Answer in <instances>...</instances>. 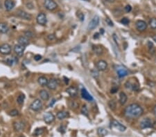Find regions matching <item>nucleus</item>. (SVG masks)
Masks as SVG:
<instances>
[{
    "instance_id": "obj_53",
    "label": "nucleus",
    "mask_w": 156,
    "mask_h": 137,
    "mask_svg": "<svg viewBox=\"0 0 156 137\" xmlns=\"http://www.w3.org/2000/svg\"><path fill=\"white\" fill-rule=\"evenodd\" d=\"M152 39H153L154 42L156 43V35H153V36L152 37Z\"/></svg>"
},
{
    "instance_id": "obj_18",
    "label": "nucleus",
    "mask_w": 156,
    "mask_h": 137,
    "mask_svg": "<svg viewBox=\"0 0 156 137\" xmlns=\"http://www.w3.org/2000/svg\"><path fill=\"white\" fill-rule=\"evenodd\" d=\"M25 127V124L22 121H16L13 123V127L16 132L23 130Z\"/></svg>"
},
{
    "instance_id": "obj_13",
    "label": "nucleus",
    "mask_w": 156,
    "mask_h": 137,
    "mask_svg": "<svg viewBox=\"0 0 156 137\" xmlns=\"http://www.w3.org/2000/svg\"><path fill=\"white\" fill-rule=\"evenodd\" d=\"M96 66L97 70L101 71H103L106 70V68H108V63L105 62V60H101L96 62Z\"/></svg>"
},
{
    "instance_id": "obj_4",
    "label": "nucleus",
    "mask_w": 156,
    "mask_h": 137,
    "mask_svg": "<svg viewBox=\"0 0 156 137\" xmlns=\"http://www.w3.org/2000/svg\"><path fill=\"white\" fill-rule=\"evenodd\" d=\"M139 126L141 129H146L153 127V123L152 122V120L148 118H144L139 123Z\"/></svg>"
},
{
    "instance_id": "obj_51",
    "label": "nucleus",
    "mask_w": 156,
    "mask_h": 137,
    "mask_svg": "<svg viewBox=\"0 0 156 137\" xmlns=\"http://www.w3.org/2000/svg\"><path fill=\"white\" fill-rule=\"evenodd\" d=\"M153 113H154V115L156 116V105H155V107H154V108H153Z\"/></svg>"
},
{
    "instance_id": "obj_45",
    "label": "nucleus",
    "mask_w": 156,
    "mask_h": 137,
    "mask_svg": "<svg viewBox=\"0 0 156 137\" xmlns=\"http://www.w3.org/2000/svg\"><path fill=\"white\" fill-rule=\"evenodd\" d=\"M118 89H119V88L117 87H112V89H110V93L111 94H115V93L117 92Z\"/></svg>"
},
{
    "instance_id": "obj_52",
    "label": "nucleus",
    "mask_w": 156,
    "mask_h": 137,
    "mask_svg": "<svg viewBox=\"0 0 156 137\" xmlns=\"http://www.w3.org/2000/svg\"><path fill=\"white\" fill-rule=\"evenodd\" d=\"M65 81V84H68L69 83V79L68 78H67L66 77H64Z\"/></svg>"
},
{
    "instance_id": "obj_17",
    "label": "nucleus",
    "mask_w": 156,
    "mask_h": 137,
    "mask_svg": "<svg viewBox=\"0 0 156 137\" xmlns=\"http://www.w3.org/2000/svg\"><path fill=\"white\" fill-rule=\"evenodd\" d=\"M15 6V3L13 0H5L4 7L7 11H12Z\"/></svg>"
},
{
    "instance_id": "obj_15",
    "label": "nucleus",
    "mask_w": 156,
    "mask_h": 137,
    "mask_svg": "<svg viewBox=\"0 0 156 137\" xmlns=\"http://www.w3.org/2000/svg\"><path fill=\"white\" fill-rule=\"evenodd\" d=\"M17 16L21 17L22 19H26V20H31L32 18V16L29 13H26L24 11H22V10H19L17 11Z\"/></svg>"
},
{
    "instance_id": "obj_27",
    "label": "nucleus",
    "mask_w": 156,
    "mask_h": 137,
    "mask_svg": "<svg viewBox=\"0 0 156 137\" xmlns=\"http://www.w3.org/2000/svg\"><path fill=\"white\" fill-rule=\"evenodd\" d=\"M9 31V28L6 24L3 23V22L0 23V33H6Z\"/></svg>"
},
{
    "instance_id": "obj_14",
    "label": "nucleus",
    "mask_w": 156,
    "mask_h": 137,
    "mask_svg": "<svg viewBox=\"0 0 156 137\" xmlns=\"http://www.w3.org/2000/svg\"><path fill=\"white\" fill-rule=\"evenodd\" d=\"M43 118H44V120L46 123L49 124L55 120V116L51 112H47V113H45V114L43 116Z\"/></svg>"
},
{
    "instance_id": "obj_2",
    "label": "nucleus",
    "mask_w": 156,
    "mask_h": 137,
    "mask_svg": "<svg viewBox=\"0 0 156 137\" xmlns=\"http://www.w3.org/2000/svg\"><path fill=\"white\" fill-rule=\"evenodd\" d=\"M124 87L127 89L133 92H137L139 89V84L136 79H130L127 80L124 84Z\"/></svg>"
},
{
    "instance_id": "obj_24",
    "label": "nucleus",
    "mask_w": 156,
    "mask_h": 137,
    "mask_svg": "<svg viewBox=\"0 0 156 137\" xmlns=\"http://www.w3.org/2000/svg\"><path fill=\"white\" fill-rule=\"evenodd\" d=\"M69 116V113L67 111H60L57 113L56 114V117L59 119V120H62L64 118H67Z\"/></svg>"
},
{
    "instance_id": "obj_21",
    "label": "nucleus",
    "mask_w": 156,
    "mask_h": 137,
    "mask_svg": "<svg viewBox=\"0 0 156 137\" xmlns=\"http://www.w3.org/2000/svg\"><path fill=\"white\" fill-rule=\"evenodd\" d=\"M66 91L71 97L76 96L78 94V89L75 87H70L67 88Z\"/></svg>"
},
{
    "instance_id": "obj_20",
    "label": "nucleus",
    "mask_w": 156,
    "mask_h": 137,
    "mask_svg": "<svg viewBox=\"0 0 156 137\" xmlns=\"http://www.w3.org/2000/svg\"><path fill=\"white\" fill-rule=\"evenodd\" d=\"M17 41H18V44L24 47L27 46L29 44V40L26 36H19L17 39Z\"/></svg>"
},
{
    "instance_id": "obj_8",
    "label": "nucleus",
    "mask_w": 156,
    "mask_h": 137,
    "mask_svg": "<svg viewBox=\"0 0 156 137\" xmlns=\"http://www.w3.org/2000/svg\"><path fill=\"white\" fill-rule=\"evenodd\" d=\"M42 103L40 99H36L30 105L31 109L35 111H39L42 108Z\"/></svg>"
},
{
    "instance_id": "obj_22",
    "label": "nucleus",
    "mask_w": 156,
    "mask_h": 137,
    "mask_svg": "<svg viewBox=\"0 0 156 137\" xmlns=\"http://www.w3.org/2000/svg\"><path fill=\"white\" fill-rule=\"evenodd\" d=\"M40 96L41 99H42L43 101H47L49 99V94L48 93L47 91L45 89L41 90L40 92Z\"/></svg>"
},
{
    "instance_id": "obj_34",
    "label": "nucleus",
    "mask_w": 156,
    "mask_h": 137,
    "mask_svg": "<svg viewBox=\"0 0 156 137\" xmlns=\"http://www.w3.org/2000/svg\"><path fill=\"white\" fill-rule=\"evenodd\" d=\"M108 106L112 110H115L116 109V106H117V104H116V102L113 100H111L108 102Z\"/></svg>"
},
{
    "instance_id": "obj_31",
    "label": "nucleus",
    "mask_w": 156,
    "mask_h": 137,
    "mask_svg": "<svg viewBox=\"0 0 156 137\" xmlns=\"http://www.w3.org/2000/svg\"><path fill=\"white\" fill-rule=\"evenodd\" d=\"M24 98H25V96L24 94H19L18 96H17V103L19 104V105H22L24 103Z\"/></svg>"
},
{
    "instance_id": "obj_10",
    "label": "nucleus",
    "mask_w": 156,
    "mask_h": 137,
    "mask_svg": "<svg viewBox=\"0 0 156 137\" xmlns=\"http://www.w3.org/2000/svg\"><path fill=\"white\" fill-rule=\"evenodd\" d=\"M112 127L117 130L120 131V132H124L126 130V127L124 125H123L122 124H121L119 122H118L117 120H112L110 124Z\"/></svg>"
},
{
    "instance_id": "obj_19",
    "label": "nucleus",
    "mask_w": 156,
    "mask_h": 137,
    "mask_svg": "<svg viewBox=\"0 0 156 137\" xmlns=\"http://www.w3.org/2000/svg\"><path fill=\"white\" fill-rule=\"evenodd\" d=\"M58 85V80L56 79H51L47 84V87L51 90H55Z\"/></svg>"
},
{
    "instance_id": "obj_5",
    "label": "nucleus",
    "mask_w": 156,
    "mask_h": 137,
    "mask_svg": "<svg viewBox=\"0 0 156 137\" xmlns=\"http://www.w3.org/2000/svg\"><path fill=\"white\" fill-rule=\"evenodd\" d=\"M45 7L49 11H54L58 7V5L54 0H45Z\"/></svg>"
},
{
    "instance_id": "obj_33",
    "label": "nucleus",
    "mask_w": 156,
    "mask_h": 137,
    "mask_svg": "<svg viewBox=\"0 0 156 137\" xmlns=\"http://www.w3.org/2000/svg\"><path fill=\"white\" fill-rule=\"evenodd\" d=\"M149 25L153 29H156V18H152L149 21Z\"/></svg>"
},
{
    "instance_id": "obj_11",
    "label": "nucleus",
    "mask_w": 156,
    "mask_h": 137,
    "mask_svg": "<svg viewBox=\"0 0 156 137\" xmlns=\"http://www.w3.org/2000/svg\"><path fill=\"white\" fill-rule=\"evenodd\" d=\"M135 27L137 31L142 32L147 28V24L143 20H137L135 23Z\"/></svg>"
},
{
    "instance_id": "obj_38",
    "label": "nucleus",
    "mask_w": 156,
    "mask_h": 137,
    "mask_svg": "<svg viewBox=\"0 0 156 137\" xmlns=\"http://www.w3.org/2000/svg\"><path fill=\"white\" fill-rule=\"evenodd\" d=\"M120 22H121L122 24H124V25H126H126H128V24L130 23V20H129V19L127 18V17H124V18H122V19H121Z\"/></svg>"
},
{
    "instance_id": "obj_12",
    "label": "nucleus",
    "mask_w": 156,
    "mask_h": 137,
    "mask_svg": "<svg viewBox=\"0 0 156 137\" xmlns=\"http://www.w3.org/2000/svg\"><path fill=\"white\" fill-rule=\"evenodd\" d=\"M25 47H24V46H22V45L18 44L14 47V51L17 56L21 57V56H23L24 52L25 51Z\"/></svg>"
},
{
    "instance_id": "obj_36",
    "label": "nucleus",
    "mask_w": 156,
    "mask_h": 137,
    "mask_svg": "<svg viewBox=\"0 0 156 137\" xmlns=\"http://www.w3.org/2000/svg\"><path fill=\"white\" fill-rule=\"evenodd\" d=\"M81 113L83 114L84 116H88V109L86 105H83L81 108Z\"/></svg>"
},
{
    "instance_id": "obj_32",
    "label": "nucleus",
    "mask_w": 156,
    "mask_h": 137,
    "mask_svg": "<svg viewBox=\"0 0 156 137\" xmlns=\"http://www.w3.org/2000/svg\"><path fill=\"white\" fill-rule=\"evenodd\" d=\"M44 133V128H37L33 132V135L37 136H40V135Z\"/></svg>"
},
{
    "instance_id": "obj_43",
    "label": "nucleus",
    "mask_w": 156,
    "mask_h": 137,
    "mask_svg": "<svg viewBox=\"0 0 156 137\" xmlns=\"http://www.w3.org/2000/svg\"><path fill=\"white\" fill-rule=\"evenodd\" d=\"M124 10H125L126 13H130L132 11V7L130 5H126L125 8H124Z\"/></svg>"
},
{
    "instance_id": "obj_55",
    "label": "nucleus",
    "mask_w": 156,
    "mask_h": 137,
    "mask_svg": "<svg viewBox=\"0 0 156 137\" xmlns=\"http://www.w3.org/2000/svg\"><path fill=\"white\" fill-rule=\"evenodd\" d=\"M100 33H101V34H103V33H104V30H103V28L100 29Z\"/></svg>"
},
{
    "instance_id": "obj_7",
    "label": "nucleus",
    "mask_w": 156,
    "mask_h": 137,
    "mask_svg": "<svg viewBox=\"0 0 156 137\" xmlns=\"http://www.w3.org/2000/svg\"><path fill=\"white\" fill-rule=\"evenodd\" d=\"M116 71L117 73V75L119 77L123 78L125 77L128 75V70L126 67L122 66V65H118L116 67Z\"/></svg>"
},
{
    "instance_id": "obj_26",
    "label": "nucleus",
    "mask_w": 156,
    "mask_h": 137,
    "mask_svg": "<svg viewBox=\"0 0 156 137\" xmlns=\"http://www.w3.org/2000/svg\"><path fill=\"white\" fill-rule=\"evenodd\" d=\"M127 101V96L124 92H121L119 94V102L122 105H124Z\"/></svg>"
},
{
    "instance_id": "obj_54",
    "label": "nucleus",
    "mask_w": 156,
    "mask_h": 137,
    "mask_svg": "<svg viewBox=\"0 0 156 137\" xmlns=\"http://www.w3.org/2000/svg\"><path fill=\"white\" fill-rule=\"evenodd\" d=\"M106 1L109 3H114L115 2V0H106Z\"/></svg>"
},
{
    "instance_id": "obj_56",
    "label": "nucleus",
    "mask_w": 156,
    "mask_h": 137,
    "mask_svg": "<svg viewBox=\"0 0 156 137\" xmlns=\"http://www.w3.org/2000/svg\"><path fill=\"white\" fill-rule=\"evenodd\" d=\"M19 137H24V136H19Z\"/></svg>"
},
{
    "instance_id": "obj_23",
    "label": "nucleus",
    "mask_w": 156,
    "mask_h": 137,
    "mask_svg": "<svg viewBox=\"0 0 156 137\" xmlns=\"http://www.w3.org/2000/svg\"><path fill=\"white\" fill-rule=\"evenodd\" d=\"M92 49H93V51L94 52V54H96V56L102 55L103 50V48L101 46H100V45H96V46H94Z\"/></svg>"
},
{
    "instance_id": "obj_44",
    "label": "nucleus",
    "mask_w": 156,
    "mask_h": 137,
    "mask_svg": "<svg viewBox=\"0 0 156 137\" xmlns=\"http://www.w3.org/2000/svg\"><path fill=\"white\" fill-rule=\"evenodd\" d=\"M112 37H113V40H115V42H116L117 45V46H119V39H118L117 35L115 33H114L113 35H112Z\"/></svg>"
},
{
    "instance_id": "obj_50",
    "label": "nucleus",
    "mask_w": 156,
    "mask_h": 137,
    "mask_svg": "<svg viewBox=\"0 0 156 137\" xmlns=\"http://www.w3.org/2000/svg\"><path fill=\"white\" fill-rule=\"evenodd\" d=\"M80 49H81V47H75L74 49H73L72 51H73L78 52L80 50Z\"/></svg>"
},
{
    "instance_id": "obj_48",
    "label": "nucleus",
    "mask_w": 156,
    "mask_h": 137,
    "mask_svg": "<svg viewBox=\"0 0 156 137\" xmlns=\"http://www.w3.org/2000/svg\"><path fill=\"white\" fill-rule=\"evenodd\" d=\"M56 102V99H53L52 101H51V102L50 103H49V107H52L53 105H54V104Z\"/></svg>"
},
{
    "instance_id": "obj_35",
    "label": "nucleus",
    "mask_w": 156,
    "mask_h": 137,
    "mask_svg": "<svg viewBox=\"0 0 156 137\" xmlns=\"http://www.w3.org/2000/svg\"><path fill=\"white\" fill-rule=\"evenodd\" d=\"M98 70H95V69H93L91 71V75L94 78L96 79L99 77V73H98Z\"/></svg>"
},
{
    "instance_id": "obj_16",
    "label": "nucleus",
    "mask_w": 156,
    "mask_h": 137,
    "mask_svg": "<svg viewBox=\"0 0 156 137\" xmlns=\"http://www.w3.org/2000/svg\"><path fill=\"white\" fill-rule=\"evenodd\" d=\"M81 94L82 98L85 99V100H86V101H92L94 100V99H93V97L88 93L87 89H85V88H83L81 89Z\"/></svg>"
},
{
    "instance_id": "obj_9",
    "label": "nucleus",
    "mask_w": 156,
    "mask_h": 137,
    "mask_svg": "<svg viewBox=\"0 0 156 137\" xmlns=\"http://www.w3.org/2000/svg\"><path fill=\"white\" fill-rule=\"evenodd\" d=\"M36 21H37V23H38V24H40V25L45 26L47 22V16H46V15H45V13H39L36 17Z\"/></svg>"
},
{
    "instance_id": "obj_41",
    "label": "nucleus",
    "mask_w": 156,
    "mask_h": 137,
    "mask_svg": "<svg viewBox=\"0 0 156 137\" xmlns=\"http://www.w3.org/2000/svg\"><path fill=\"white\" fill-rule=\"evenodd\" d=\"M77 16L79 17V19L81 20V21H83L84 20V18H85V15L83 13H81V12H79L77 13Z\"/></svg>"
},
{
    "instance_id": "obj_42",
    "label": "nucleus",
    "mask_w": 156,
    "mask_h": 137,
    "mask_svg": "<svg viewBox=\"0 0 156 137\" xmlns=\"http://www.w3.org/2000/svg\"><path fill=\"white\" fill-rule=\"evenodd\" d=\"M105 21H106V23H107V24L108 25V26H114L113 22H112L111 19H110V18H108V17H107V18L105 19Z\"/></svg>"
},
{
    "instance_id": "obj_58",
    "label": "nucleus",
    "mask_w": 156,
    "mask_h": 137,
    "mask_svg": "<svg viewBox=\"0 0 156 137\" xmlns=\"http://www.w3.org/2000/svg\"><path fill=\"white\" fill-rule=\"evenodd\" d=\"M87 1H88V0H87Z\"/></svg>"
},
{
    "instance_id": "obj_30",
    "label": "nucleus",
    "mask_w": 156,
    "mask_h": 137,
    "mask_svg": "<svg viewBox=\"0 0 156 137\" xmlns=\"http://www.w3.org/2000/svg\"><path fill=\"white\" fill-rule=\"evenodd\" d=\"M97 133L99 135L100 137H103L105 136V135H107L108 134V131L105 130V129L103 128V127H99L97 130Z\"/></svg>"
},
{
    "instance_id": "obj_6",
    "label": "nucleus",
    "mask_w": 156,
    "mask_h": 137,
    "mask_svg": "<svg viewBox=\"0 0 156 137\" xmlns=\"http://www.w3.org/2000/svg\"><path fill=\"white\" fill-rule=\"evenodd\" d=\"M11 47L9 44H3L0 45V54L4 56H7L11 54Z\"/></svg>"
},
{
    "instance_id": "obj_46",
    "label": "nucleus",
    "mask_w": 156,
    "mask_h": 137,
    "mask_svg": "<svg viewBox=\"0 0 156 137\" xmlns=\"http://www.w3.org/2000/svg\"><path fill=\"white\" fill-rule=\"evenodd\" d=\"M47 39L49 40H53L55 38V35L54 34H49L47 35Z\"/></svg>"
},
{
    "instance_id": "obj_28",
    "label": "nucleus",
    "mask_w": 156,
    "mask_h": 137,
    "mask_svg": "<svg viewBox=\"0 0 156 137\" xmlns=\"http://www.w3.org/2000/svg\"><path fill=\"white\" fill-rule=\"evenodd\" d=\"M147 47L150 54H151V55H154L155 53V49L154 47L153 44L151 41H148L147 42Z\"/></svg>"
},
{
    "instance_id": "obj_37",
    "label": "nucleus",
    "mask_w": 156,
    "mask_h": 137,
    "mask_svg": "<svg viewBox=\"0 0 156 137\" xmlns=\"http://www.w3.org/2000/svg\"><path fill=\"white\" fill-rule=\"evenodd\" d=\"M78 106H79V104L76 101H70L69 102V107L72 109H76Z\"/></svg>"
},
{
    "instance_id": "obj_29",
    "label": "nucleus",
    "mask_w": 156,
    "mask_h": 137,
    "mask_svg": "<svg viewBox=\"0 0 156 137\" xmlns=\"http://www.w3.org/2000/svg\"><path fill=\"white\" fill-rule=\"evenodd\" d=\"M18 60H17V58L15 57H12L11 58H9L6 60V63L10 66H13L14 64H15L17 62Z\"/></svg>"
},
{
    "instance_id": "obj_1",
    "label": "nucleus",
    "mask_w": 156,
    "mask_h": 137,
    "mask_svg": "<svg viewBox=\"0 0 156 137\" xmlns=\"http://www.w3.org/2000/svg\"><path fill=\"white\" fill-rule=\"evenodd\" d=\"M144 110L142 107L138 104L133 103L128 105L124 110V114L127 118H137L143 114Z\"/></svg>"
},
{
    "instance_id": "obj_25",
    "label": "nucleus",
    "mask_w": 156,
    "mask_h": 137,
    "mask_svg": "<svg viewBox=\"0 0 156 137\" xmlns=\"http://www.w3.org/2000/svg\"><path fill=\"white\" fill-rule=\"evenodd\" d=\"M38 83L40 85L42 86V87H45V86H47L49 80L45 76H40L38 80Z\"/></svg>"
},
{
    "instance_id": "obj_49",
    "label": "nucleus",
    "mask_w": 156,
    "mask_h": 137,
    "mask_svg": "<svg viewBox=\"0 0 156 137\" xmlns=\"http://www.w3.org/2000/svg\"><path fill=\"white\" fill-rule=\"evenodd\" d=\"M99 37H100V34L98 33H94L93 37H94V39H98L99 38Z\"/></svg>"
},
{
    "instance_id": "obj_47",
    "label": "nucleus",
    "mask_w": 156,
    "mask_h": 137,
    "mask_svg": "<svg viewBox=\"0 0 156 137\" xmlns=\"http://www.w3.org/2000/svg\"><path fill=\"white\" fill-rule=\"evenodd\" d=\"M42 59V56L40 55H36L34 56V60L36 61H39V60H40Z\"/></svg>"
},
{
    "instance_id": "obj_39",
    "label": "nucleus",
    "mask_w": 156,
    "mask_h": 137,
    "mask_svg": "<svg viewBox=\"0 0 156 137\" xmlns=\"http://www.w3.org/2000/svg\"><path fill=\"white\" fill-rule=\"evenodd\" d=\"M24 36L28 37V38H31V37H33V33L30 31H27L24 32Z\"/></svg>"
},
{
    "instance_id": "obj_57",
    "label": "nucleus",
    "mask_w": 156,
    "mask_h": 137,
    "mask_svg": "<svg viewBox=\"0 0 156 137\" xmlns=\"http://www.w3.org/2000/svg\"><path fill=\"white\" fill-rule=\"evenodd\" d=\"M155 61H156V58H155Z\"/></svg>"
},
{
    "instance_id": "obj_40",
    "label": "nucleus",
    "mask_w": 156,
    "mask_h": 137,
    "mask_svg": "<svg viewBox=\"0 0 156 137\" xmlns=\"http://www.w3.org/2000/svg\"><path fill=\"white\" fill-rule=\"evenodd\" d=\"M19 114V111L17 109H13L12 111H10V115L11 116H16Z\"/></svg>"
},
{
    "instance_id": "obj_3",
    "label": "nucleus",
    "mask_w": 156,
    "mask_h": 137,
    "mask_svg": "<svg viewBox=\"0 0 156 137\" xmlns=\"http://www.w3.org/2000/svg\"><path fill=\"white\" fill-rule=\"evenodd\" d=\"M99 21H100V19H99V17L98 15H95L92 19L91 21L89 22L88 26V29L90 31H92L95 29V28L98 26V24H99Z\"/></svg>"
}]
</instances>
